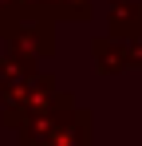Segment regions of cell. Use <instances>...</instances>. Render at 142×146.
Returning <instances> with one entry per match:
<instances>
[{"mask_svg":"<svg viewBox=\"0 0 142 146\" xmlns=\"http://www.w3.org/2000/svg\"><path fill=\"white\" fill-rule=\"evenodd\" d=\"M40 63H28L20 55H12V51H0V91H8L12 83H20L28 71H36Z\"/></svg>","mask_w":142,"mask_h":146,"instance_id":"obj_7","label":"cell"},{"mask_svg":"<svg viewBox=\"0 0 142 146\" xmlns=\"http://www.w3.org/2000/svg\"><path fill=\"white\" fill-rule=\"evenodd\" d=\"M134 71H142V40L134 44Z\"/></svg>","mask_w":142,"mask_h":146,"instance_id":"obj_9","label":"cell"},{"mask_svg":"<svg viewBox=\"0 0 142 146\" xmlns=\"http://www.w3.org/2000/svg\"><path fill=\"white\" fill-rule=\"evenodd\" d=\"M55 24L59 20L51 12H28L4 32V48L20 59H28V63L51 59L55 55Z\"/></svg>","mask_w":142,"mask_h":146,"instance_id":"obj_3","label":"cell"},{"mask_svg":"<svg viewBox=\"0 0 142 146\" xmlns=\"http://www.w3.org/2000/svg\"><path fill=\"white\" fill-rule=\"evenodd\" d=\"M44 12L55 20H71V24H87L95 16V0H44Z\"/></svg>","mask_w":142,"mask_h":146,"instance_id":"obj_6","label":"cell"},{"mask_svg":"<svg viewBox=\"0 0 142 146\" xmlns=\"http://www.w3.org/2000/svg\"><path fill=\"white\" fill-rule=\"evenodd\" d=\"M20 20V8H16V0H0V40H4V32Z\"/></svg>","mask_w":142,"mask_h":146,"instance_id":"obj_8","label":"cell"},{"mask_svg":"<svg viewBox=\"0 0 142 146\" xmlns=\"http://www.w3.org/2000/svg\"><path fill=\"white\" fill-rule=\"evenodd\" d=\"M16 134L28 146H91L95 142V115L75 107V95L63 91L59 103H51L36 119L16 126Z\"/></svg>","mask_w":142,"mask_h":146,"instance_id":"obj_1","label":"cell"},{"mask_svg":"<svg viewBox=\"0 0 142 146\" xmlns=\"http://www.w3.org/2000/svg\"><path fill=\"white\" fill-rule=\"evenodd\" d=\"M63 99V87L55 83L51 71H28L20 83H12L8 91H0V126L4 130H16L28 119H36L40 111H47L51 103Z\"/></svg>","mask_w":142,"mask_h":146,"instance_id":"obj_2","label":"cell"},{"mask_svg":"<svg viewBox=\"0 0 142 146\" xmlns=\"http://www.w3.org/2000/svg\"><path fill=\"white\" fill-rule=\"evenodd\" d=\"M91 59H95V71L115 79V75H126L134 67V44L130 40H118V36H95L91 40Z\"/></svg>","mask_w":142,"mask_h":146,"instance_id":"obj_4","label":"cell"},{"mask_svg":"<svg viewBox=\"0 0 142 146\" xmlns=\"http://www.w3.org/2000/svg\"><path fill=\"white\" fill-rule=\"evenodd\" d=\"M107 32L118 40H142V0H107Z\"/></svg>","mask_w":142,"mask_h":146,"instance_id":"obj_5","label":"cell"}]
</instances>
